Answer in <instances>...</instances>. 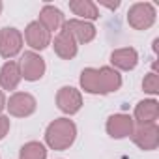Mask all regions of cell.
Returning a JSON list of instances; mask_svg holds the SVG:
<instances>
[{
    "instance_id": "1",
    "label": "cell",
    "mask_w": 159,
    "mask_h": 159,
    "mask_svg": "<svg viewBox=\"0 0 159 159\" xmlns=\"http://www.w3.org/2000/svg\"><path fill=\"white\" fill-rule=\"evenodd\" d=\"M77 137V125L69 118H56L45 131V140L52 150H67Z\"/></svg>"
},
{
    "instance_id": "2",
    "label": "cell",
    "mask_w": 159,
    "mask_h": 159,
    "mask_svg": "<svg viewBox=\"0 0 159 159\" xmlns=\"http://www.w3.org/2000/svg\"><path fill=\"white\" fill-rule=\"evenodd\" d=\"M127 23L135 30H146L155 23V8L150 2H137L127 11Z\"/></svg>"
},
{
    "instance_id": "3",
    "label": "cell",
    "mask_w": 159,
    "mask_h": 159,
    "mask_svg": "<svg viewBox=\"0 0 159 159\" xmlns=\"http://www.w3.org/2000/svg\"><path fill=\"white\" fill-rule=\"evenodd\" d=\"M23 49V34L13 28L6 26L0 30V56L2 58H13Z\"/></svg>"
},
{
    "instance_id": "4",
    "label": "cell",
    "mask_w": 159,
    "mask_h": 159,
    "mask_svg": "<svg viewBox=\"0 0 159 159\" xmlns=\"http://www.w3.org/2000/svg\"><path fill=\"white\" fill-rule=\"evenodd\" d=\"M38 103H36V98L26 94V92H15L8 101H6V109L10 111L11 116H17V118H25V116H30L34 114Z\"/></svg>"
},
{
    "instance_id": "5",
    "label": "cell",
    "mask_w": 159,
    "mask_h": 159,
    "mask_svg": "<svg viewBox=\"0 0 159 159\" xmlns=\"http://www.w3.org/2000/svg\"><path fill=\"white\" fill-rule=\"evenodd\" d=\"M19 69H21V77L25 81H39L45 73V60L32 51L25 52L19 62Z\"/></svg>"
},
{
    "instance_id": "6",
    "label": "cell",
    "mask_w": 159,
    "mask_h": 159,
    "mask_svg": "<svg viewBox=\"0 0 159 159\" xmlns=\"http://www.w3.org/2000/svg\"><path fill=\"white\" fill-rule=\"evenodd\" d=\"M56 105L64 114H75L83 107V96L73 86H62L56 94Z\"/></svg>"
},
{
    "instance_id": "7",
    "label": "cell",
    "mask_w": 159,
    "mask_h": 159,
    "mask_svg": "<svg viewBox=\"0 0 159 159\" xmlns=\"http://www.w3.org/2000/svg\"><path fill=\"white\" fill-rule=\"evenodd\" d=\"M133 142L146 152H152L157 148L159 144V127L157 124H148V125H139L137 129H133L131 133Z\"/></svg>"
},
{
    "instance_id": "8",
    "label": "cell",
    "mask_w": 159,
    "mask_h": 159,
    "mask_svg": "<svg viewBox=\"0 0 159 159\" xmlns=\"http://www.w3.org/2000/svg\"><path fill=\"white\" fill-rule=\"evenodd\" d=\"M135 129V122L129 114H112L109 116L107 120V133L112 137V139H125V137H131Z\"/></svg>"
},
{
    "instance_id": "9",
    "label": "cell",
    "mask_w": 159,
    "mask_h": 159,
    "mask_svg": "<svg viewBox=\"0 0 159 159\" xmlns=\"http://www.w3.org/2000/svg\"><path fill=\"white\" fill-rule=\"evenodd\" d=\"M52 47H54V52H56L62 60H71V58H75V54H77V41H75L73 34H71L66 26H62V30H60L58 36L54 38Z\"/></svg>"
},
{
    "instance_id": "10",
    "label": "cell",
    "mask_w": 159,
    "mask_h": 159,
    "mask_svg": "<svg viewBox=\"0 0 159 159\" xmlns=\"http://www.w3.org/2000/svg\"><path fill=\"white\" fill-rule=\"evenodd\" d=\"M25 39H26V43H28L32 49H36V51H43L45 47L51 45V34H49L38 21H32V23L26 26V30H25Z\"/></svg>"
},
{
    "instance_id": "11",
    "label": "cell",
    "mask_w": 159,
    "mask_h": 159,
    "mask_svg": "<svg viewBox=\"0 0 159 159\" xmlns=\"http://www.w3.org/2000/svg\"><path fill=\"white\" fill-rule=\"evenodd\" d=\"M64 26L73 34L77 43H90L96 38V26L88 21H81V19H69L64 23Z\"/></svg>"
},
{
    "instance_id": "12",
    "label": "cell",
    "mask_w": 159,
    "mask_h": 159,
    "mask_svg": "<svg viewBox=\"0 0 159 159\" xmlns=\"http://www.w3.org/2000/svg\"><path fill=\"white\" fill-rule=\"evenodd\" d=\"M157 116H159V103L155 99H144L137 103L133 122H137L139 125H148V124H155Z\"/></svg>"
},
{
    "instance_id": "13",
    "label": "cell",
    "mask_w": 159,
    "mask_h": 159,
    "mask_svg": "<svg viewBox=\"0 0 159 159\" xmlns=\"http://www.w3.org/2000/svg\"><path fill=\"white\" fill-rule=\"evenodd\" d=\"M38 23L51 34V32L62 30V26H64L66 21H64V13H62L58 8L47 4V6L41 8V11H39V21H38Z\"/></svg>"
},
{
    "instance_id": "14",
    "label": "cell",
    "mask_w": 159,
    "mask_h": 159,
    "mask_svg": "<svg viewBox=\"0 0 159 159\" xmlns=\"http://www.w3.org/2000/svg\"><path fill=\"white\" fill-rule=\"evenodd\" d=\"M111 62L116 69L122 71H131L135 69V66L139 64V54L133 47H124V49H116L111 54Z\"/></svg>"
},
{
    "instance_id": "15",
    "label": "cell",
    "mask_w": 159,
    "mask_h": 159,
    "mask_svg": "<svg viewBox=\"0 0 159 159\" xmlns=\"http://www.w3.org/2000/svg\"><path fill=\"white\" fill-rule=\"evenodd\" d=\"M21 69L19 64L13 60H8L2 67H0V86L4 90H15L21 83Z\"/></svg>"
},
{
    "instance_id": "16",
    "label": "cell",
    "mask_w": 159,
    "mask_h": 159,
    "mask_svg": "<svg viewBox=\"0 0 159 159\" xmlns=\"http://www.w3.org/2000/svg\"><path fill=\"white\" fill-rule=\"evenodd\" d=\"M99 71V86H101V94H111L120 90L122 86V75L109 66H103L98 69Z\"/></svg>"
},
{
    "instance_id": "17",
    "label": "cell",
    "mask_w": 159,
    "mask_h": 159,
    "mask_svg": "<svg viewBox=\"0 0 159 159\" xmlns=\"http://www.w3.org/2000/svg\"><path fill=\"white\" fill-rule=\"evenodd\" d=\"M69 10L81 17V21H96L99 19V10L92 0H71Z\"/></svg>"
},
{
    "instance_id": "18",
    "label": "cell",
    "mask_w": 159,
    "mask_h": 159,
    "mask_svg": "<svg viewBox=\"0 0 159 159\" xmlns=\"http://www.w3.org/2000/svg\"><path fill=\"white\" fill-rule=\"evenodd\" d=\"M81 86L88 94H101L99 86V71L96 67H86L81 73Z\"/></svg>"
},
{
    "instance_id": "19",
    "label": "cell",
    "mask_w": 159,
    "mask_h": 159,
    "mask_svg": "<svg viewBox=\"0 0 159 159\" xmlns=\"http://www.w3.org/2000/svg\"><path fill=\"white\" fill-rule=\"evenodd\" d=\"M19 159H47V150L41 142H26L19 152Z\"/></svg>"
},
{
    "instance_id": "20",
    "label": "cell",
    "mask_w": 159,
    "mask_h": 159,
    "mask_svg": "<svg viewBox=\"0 0 159 159\" xmlns=\"http://www.w3.org/2000/svg\"><path fill=\"white\" fill-rule=\"evenodd\" d=\"M142 90L148 94H159V77L157 73H148L142 81Z\"/></svg>"
},
{
    "instance_id": "21",
    "label": "cell",
    "mask_w": 159,
    "mask_h": 159,
    "mask_svg": "<svg viewBox=\"0 0 159 159\" xmlns=\"http://www.w3.org/2000/svg\"><path fill=\"white\" fill-rule=\"evenodd\" d=\"M8 131H10V118L0 114V140L8 135Z\"/></svg>"
},
{
    "instance_id": "22",
    "label": "cell",
    "mask_w": 159,
    "mask_h": 159,
    "mask_svg": "<svg viewBox=\"0 0 159 159\" xmlns=\"http://www.w3.org/2000/svg\"><path fill=\"white\" fill-rule=\"evenodd\" d=\"M6 109V98H4V94H2V90H0V112H2Z\"/></svg>"
},
{
    "instance_id": "23",
    "label": "cell",
    "mask_w": 159,
    "mask_h": 159,
    "mask_svg": "<svg viewBox=\"0 0 159 159\" xmlns=\"http://www.w3.org/2000/svg\"><path fill=\"white\" fill-rule=\"evenodd\" d=\"M103 4V2H101ZM103 6H107V8H111V10H116L118 6H120V2H114V4H103Z\"/></svg>"
},
{
    "instance_id": "24",
    "label": "cell",
    "mask_w": 159,
    "mask_h": 159,
    "mask_svg": "<svg viewBox=\"0 0 159 159\" xmlns=\"http://www.w3.org/2000/svg\"><path fill=\"white\" fill-rule=\"evenodd\" d=\"M2 8H4V4H2V2H0V13H2Z\"/></svg>"
}]
</instances>
